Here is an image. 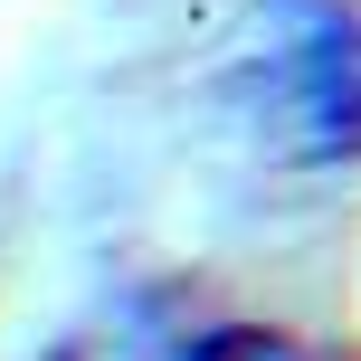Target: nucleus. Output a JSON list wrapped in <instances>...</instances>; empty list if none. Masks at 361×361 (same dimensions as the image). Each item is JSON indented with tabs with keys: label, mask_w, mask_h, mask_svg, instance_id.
<instances>
[{
	"label": "nucleus",
	"mask_w": 361,
	"mask_h": 361,
	"mask_svg": "<svg viewBox=\"0 0 361 361\" xmlns=\"http://www.w3.org/2000/svg\"><path fill=\"white\" fill-rule=\"evenodd\" d=\"M219 105L276 162H361V19L343 0H257L219 48Z\"/></svg>",
	"instance_id": "nucleus-1"
},
{
	"label": "nucleus",
	"mask_w": 361,
	"mask_h": 361,
	"mask_svg": "<svg viewBox=\"0 0 361 361\" xmlns=\"http://www.w3.org/2000/svg\"><path fill=\"white\" fill-rule=\"evenodd\" d=\"M57 361H200V324H180L171 305H114L86 333H67Z\"/></svg>",
	"instance_id": "nucleus-2"
},
{
	"label": "nucleus",
	"mask_w": 361,
	"mask_h": 361,
	"mask_svg": "<svg viewBox=\"0 0 361 361\" xmlns=\"http://www.w3.org/2000/svg\"><path fill=\"white\" fill-rule=\"evenodd\" d=\"M200 361H295V343L267 333V324H209L200 333Z\"/></svg>",
	"instance_id": "nucleus-3"
}]
</instances>
